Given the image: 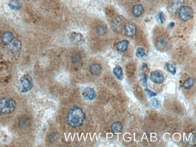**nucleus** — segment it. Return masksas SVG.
<instances>
[{
	"mask_svg": "<svg viewBox=\"0 0 196 147\" xmlns=\"http://www.w3.org/2000/svg\"><path fill=\"white\" fill-rule=\"evenodd\" d=\"M85 119L86 114L83 109L74 106L69 111L66 122L69 126L75 128L82 126Z\"/></svg>",
	"mask_w": 196,
	"mask_h": 147,
	"instance_id": "1",
	"label": "nucleus"
},
{
	"mask_svg": "<svg viewBox=\"0 0 196 147\" xmlns=\"http://www.w3.org/2000/svg\"><path fill=\"white\" fill-rule=\"evenodd\" d=\"M16 103L12 99L2 98L0 99V112L3 114L12 113L15 110Z\"/></svg>",
	"mask_w": 196,
	"mask_h": 147,
	"instance_id": "2",
	"label": "nucleus"
},
{
	"mask_svg": "<svg viewBox=\"0 0 196 147\" xmlns=\"http://www.w3.org/2000/svg\"><path fill=\"white\" fill-rule=\"evenodd\" d=\"M178 12L180 19L183 21H188L194 17V11L190 7L182 6L179 10Z\"/></svg>",
	"mask_w": 196,
	"mask_h": 147,
	"instance_id": "3",
	"label": "nucleus"
},
{
	"mask_svg": "<svg viewBox=\"0 0 196 147\" xmlns=\"http://www.w3.org/2000/svg\"><path fill=\"white\" fill-rule=\"evenodd\" d=\"M82 96L86 100L92 101L96 98L97 93L94 89L88 87L85 88L83 90Z\"/></svg>",
	"mask_w": 196,
	"mask_h": 147,
	"instance_id": "4",
	"label": "nucleus"
},
{
	"mask_svg": "<svg viewBox=\"0 0 196 147\" xmlns=\"http://www.w3.org/2000/svg\"><path fill=\"white\" fill-rule=\"evenodd\" d=\"M150 79L153 83L161 84L164 81V76L162 72L159 70L153 71L150 76Z\"/></svg>",
	"mask_w": 196,
	"mask_h": 147,
	"instance_id": "5",
	"label": "nucleus"
},
{
	"mask_svg": "<svg viewBox=\"0 0 196 147\" xmlns=\"http://www.w3.org/2000/svg\"><path fill=\"white\" fill-rule=\"evenodd\" d=\"M19 89L21 93H26L31 90L32 87L31 80L26 78H21L19 83Z\"/></svg>",
	"mask_w": 196,
	"mask_h": 147,
	"instance_id": "6",
	"label": "nucleus"
},
{
	"mask_svg": "<svg viewBox=\"0 0 196 147\" xmlns=\"http://www.w3.org/2000/svg\"><path fill=\"white\" fill-rule=\"evenodd\" d=\"M183 0H172L169 11L171 13L175 14L178 12L180 8L182 7Z\"/></svg>",
	"mask_w": 196,
	"mask_h": 147,
	"instance_id": "7",
	"label": "nucleus"
},
{
	"mask_svg": "<svg viewBox=\"0 0 196 147\" xmlns=\"http://www.w3.org/2000/svg\"><path fill=\"white\" fill-rule=\"evenodd\" d=\"M125 34L128 37H132L135 34L136 27L133 23L130 22L127 23L125 26Z\"/></svg>",
	"mask_w": 196,
	"mask_h": 147,
	"instance_id": "8",
	"label": "nucleus"
},
{
	"mask_svg": "<svg viewBox=\"0 0 196 147\" xmlns=\"http://www.w3.org/2000/svg\"><path fill=\"white\" fill-rule=\"evenodd\" d=\"M89 70L92 75L98 76L101 74L102 71V68L99 64H93L90 66Z\"/></svg>",
	"mask_w": 196,
	"mask_h": 147,
	"instance_id": "9",
	"label": "nucleus"
},
{
	"mask_svg": "<svg viewBox=\"0 0 196 147\" xmlns=\"http://www.w3.org/2000/svg\"><path fill=\"white\" fill-rule=\"evenodd\" d=\"M21 42L15 39L8 44V48L13 52L19 51L21 48Z\"/></svg>",
	"mask_w": 196,
	"mask_h": 147,
	"instance_id": "10",
	"label": "nucleus"
},
{
	"mask_svg": "<svg viewBox=\"0 0 196 147\" xmlns=\"http://www.w3.org/2000/svg\"><path fill=\"white\" fill-rule=\"evenodd\" d=\"M1 38L3 42L7 45L15 39L13 34L9 31H6L4 33Z\"/></svg>",
	"mask_w": 196,
	"mask_h": 147,
	"instance_id": "11",
	"label": "nucleus"
},
{
	"mask_svg": "<svg viewBox=\"0 0 196 147\" xmlns=\"http://www.w3.org/2000/svg\"><path fill=\"white\" fill-rule=\"evenodd\" d=\"M123 24L122 20L120 17H117L113 21L112 24L113 29L115 31H120Z\"/></svg>",
	"mask_w": 196,
	"mask_h": 147,
	"instance_id": "12",
	"label": "nucleus"
},
{
	"mask_svg": "<svg viewBox=\"0 0 196 147\" xmlns=\"http://www.w3.org/2000/svg\"><path fill=\"white\" fill-rule=\"evenodd\" d=\"M71 40L76 44H81L84 41L83 36L80 33L73 32L71 35Z\"/></svg>",
	"mask_w": 196,
	"mask_h": 147,
	"instance_id": "13",
	"label": "nucleus"
},
{
	"mask_svg": "<svg viewBox=\"0 0 196 147\" xmlns=\"http://www.w3.org/2000/svg\"><path fill=\"white\" fill-rule=\"evenodd\" d=\"M168 44V41L165 37L162 36L159 37L157 40L156 46L157 48L160 50H163L165 48Z\"/></svg>",
	"mask_w": 196,
	"mask_h": 147,
	"instance_id": "14",
	"label": "nucleus"
},
{
	"mask_svg": "<svg viewBox=\"0 0 196 147\" xmlns=\"http://www.w3.org/2000/svg\"><path fill=\"white\" fill-rule=\"evenodd\" d=\"M111 131L113 133H121L122 132L123 126L120 122H114L111 126Z\"/></svg>",
	"mask_w": 196,
	"mask_h": 147,
	"instance_id": "15",
	"label": "nucleus"
},
{
	"mask_svg": "<svg viewBox=\"0 0 196 147\" xmlns=\"http://www.w3.org/2000/svg\"><path fill=\"white\" fill-rule=\"evenodd\" d=\"M133 14L136 17L140 16L144 11V8L141 4H137L134 6L132 9Z\"/></svg>",
	"mask_w": 196,
	"mask_h": 147,
	"instance_id": "16",
	"label": "nucleus"
},
{
	"mask_svg": "<svg viewBox=\"0 0 196 147\" xmlns=\"http://www.w3.org/2000/svg\"><path fill=\"white\" fill-rule=\"evenodd\" d=\"M128 41L125 40L119 42L117 44V50L121 52L127 51L128 48Z\"/></svg>",
	"mask_w": 196,
	"mask_h": 147,
	"instance_id": "17",
	"label": "nucleus"
},
{
	"mask_svg": "<svg viewBox=\"0 0 196 147\" xmlns=\"http://www.w3.org/2000/svg\"><path fill=\"white\" fill-rule=\"evenodd\" d=\"M113 73L119 80H122L124 79L122 68L120 66H117L113 70Z\"/></svg>",
	"mask_w": 196,
	"mask_h": 147,
	"instance_id": "18",
	"label": "nucleus"
},
{
	"mask_svg": "<svg viewBox=\"0 0 196 147\" xmlns=\"http://www.w3.org/2000/svg\"><path fill=\"white\" fill-rule=\"evenodd\" d=\"M8 5L11 9L15 11H18L21 8V4L18 0H11Z\"/></svg>",
	"mask_w": 196,
	"mask_h": 147,
	"instance_id": "19",
	"label": "nucleus"
},
{
	"mask_svg": "<svg viewBox=\"0 0 196 147\" xmlns=\"http://www.w3.org/2000/svg\"><path fill=\"white\" fill-rule=\"evenodd\" d=\"M108 32V28L105 25H99L97 28V33L98 35L104 36L107 34Z\"/></svg>",
	"mask_w": 196,
	"mask_h": 147,
	"instance_id": "20",
	"label": "nucleus"
},
{
	"mask_svg": "<svg viewBox=\"0 0 196 147\" xmlns=\"http://www.w3.org/2000/svg\"><path fill=\"white\" fill-rule=\"evenodd\" d=\"M194 79L193 78H189L185 81L183 86L186 89H189L192 87L194 83Z\"/></svg>",
	"mask_w": 196,
	"mask_h": 147,
	"instance_id": "21",
	"label": "nucleus"
},
{
	"mask_svg": "<svg viewBox=\"0 0 196 147\" xmlns=\"http://www.w3.org/2000/svg\"><path fill=\"white\" fill-rule=\"evenodd\" d=\"M151 103L152 107L155 108V109H158V108L160 107V102L157 99H153L151 100Z\"/></svg>",
	"mask_w": 196,
	"mask_h": 147,
	"instance_id": "22",
	"label": "nucleus"
},
{
	"mask_svg": "<svg viewBox=\"0 0 196 147\" xmlns=\"http://www.w3.org/2000/svg\"><path fill=\"white\" fill-rule=\"evenodd\" d=\"M145 54V51L142 47H139L137 49V55L138 57H144Z\"/></svg>",
	"mask_w": 196,
	"mask_h": 147,
	"instance_id": "23",
	"label": "nucleus"
},
{
	"mask_svg": "<svg viewBox=\"0 0 196 147\" xmlns=\"http://www.w3.org/2000/svg\"><path fill=\"white\" fill-rule=\"evenodd\" d=\"M140 77L141 82H142L143 86H147V80H148L146 75L145 73H143L141 74Z\"/></svg>",
	"mask_w": 196,
	"mask_h": 147,
	"instance_id": "24",
	"label": "nucleus"
},
{
	"mask_svg": "<svg viewBox=\"0 0 196 147\" xmlns=\"http://www.w3.org/2000/svg\"><path fill=\"white\" fill-rule=\"evenodd\" d=\"M166 67L167 70L173 75H175L176 73V70L175 67L172 64H168L167 65Z\"/></svg>",
	"mask_w": 196,
	"mask_h": 147,
	"instance_id": "25",
	"label": "nucleus"
},
{
	"mask_svg": "<svg viewBox=\"0 0 196 147\" xmlns=\"http://www.w3.org/2000/svg\"><path fill=\"white\" fill-rule=\"evenodd\" d=\"M145 91L148 94V96L149 98H151L152 96H157V93H154L151 91L148 88H146L145 89Z\"/></svg>",
	"mask_w": 196,
	"mask_h": 147,
	"instance_id": "26",
	"label": "nucleus"
},
{
	"mask_svg": "<svg viewBox=\"0 0 196 147\" xmlns=\"http://www.w3.org/2000/svg\"><path fill=\"white\" fill-rule=\"evenodd\" d=\"M159 19L162 24H163L165 21V15H164V13L161 12L160 13L159 15Z\"/></svg>",
	"mask_w": 196,
	"mask_h": 147,
	"instance_id": "27",
	"label": "nucleus"
},
{
	"mask_svg": "<svg viewBox=\"0 0 196 147\" xmlns=\"http://www.w3.org/2000/svg\"><path fill=\"white\" fill-rule=\"evenodd\" d=\"M80 58H81V57H80V55L78 54H75L73 57V61L75 62V63L79 61Z\"/></svg>",
	"mask_w": 196,
	"mask_h": 147,
	"instance_id": "28",
	"label": "nucleus"
},
{
	"mask_svg": "<svg viewBox=\"0 0 196 147\" xmlns=\"http://www.w3.org/2000/svg\"><path fill=\"white\" fill-rule=\"evenodd\" d=\"M175 25V24L174 23H171V24H170V26L171 28H172V27H174V26Z\"/></svg>",
	"mask_w": 196,
	"mask_h": 147,
	"instance_id": "29",
	"label": "nucleus"
}]
</instances>
